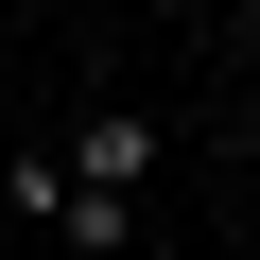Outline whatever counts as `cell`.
<instances>
[{
    "mask_svg": "<svg viewBox=\"0 0 260 260\" xmlns=\"http://www.w3.org/2000/svg\"><path fill=\"white\" fill-rule=\"evenodd\" d=\"M139 174H156V121H139V104H104V121H70V191H104V208H139Z\"/></svg>",
    "mask_w": 260,
    "mask_h": 260,
    "instance_id": "6da1fadb",
    "label": "cell"
}]
</instances>
